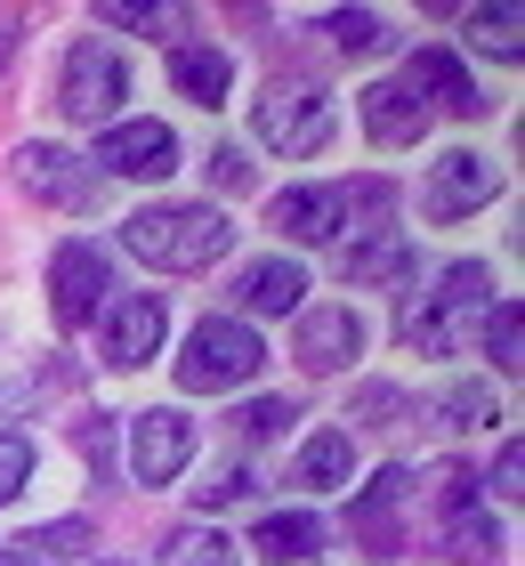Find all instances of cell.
I'll return each mask as SVG.
<instances>
[{
    "mask_svg": "<svg viewBox=\"0 0 525 566\" xmlns=\"http://www.w3.org/2000/svg\"><path fill=\"white\" fill-rule=\"evenodd\" d=\"M251 130H259V146H267V154H292V163H307V154L332 146V97L307 90V82H275L267 97H259Z\"/></svg>",
    "mask_w": 525,
    "mask_h": 566,
    "instance_id": "obj_5",
    "label": "cell"
},
{
    "mask_svg": "<svg viewBox=\"0 0 525 566\" xmlns=\"http://www.w3.org/2000/svg\"><path fill=\"white\" fill-rule=\"evenodd\" d=\"M283 421H292V405H283V397H259V405H243V437H275Z\"/></svg>",
    "mask_w": 525,
    "mask_h": 566,
    "instance_id": "obj_33",
    "label": "cell"
},
{
    "mask_svg": "<svg viewBox=\"0 0 525 566\" xmlns=\"http://www.w3.org/2000/svg\"><path fill=\"white\" fill-rule=\"evenodd\" d=\"M339 275L348 283H405L412 275V243L397 235V227H372V235H356L348 251H339Z\"/></svg>",
    "mask_w": 525,
    "mask_h": 566,
    "instance_id": "obj_18",
    "label": "cell"
},
{
    "mask_svg": "<svg viewBox=\"0 0 525 566\" xmlns=\"http://www.w3.org/2000/svg\"><path fill=\"white\" fill-rule=\"evenodd\" d=\"M405 494H412V470H380L372 485L356 494V510H348V534L372 558H397L405 551V534H397V510H405Z\"/></svg>",
    "mask_w": 525,
    "mask_h": 566,
    "instance_id": "obj_14",
    "label": "cell"
},
{
    "mask_svg": "<svg viewBox=\"0 0 525 566\" xmlns=\"http://www.w3.org/2000/svg\"><path fill=\"white\" fill-rule=\"evenodd\" d=\"M97 24H129V33H178V24H187V9H138V0H105L97 9Z\"/></svg>",
    "mask_w": 525,
    "mask_h": 566,
    "instance_id": "obj_28",
    "label": "cell"
},
{
    "mask_svg": "<svg viewBox=\"0 0 525 566\" xmlns=\"http://www.w3.org/2000/svg\"><path fill=\"white\" fill-rule=\"evenodd\" d=\"M122 90H129V73H122V57L114 49H97V41H82L65 57V82H57V106L73 114V122H105L122 106Z\"/></svg>",
    "mask_w": 525,
    "mask_h": 566,
    "instance_id": "obj_9",
    "label": "cell"
},
{
    "mask_svg": "<svg viewBox=\"0 0 525 566\" xmlns=\"http://www.w3.org/2000/svg\"><path fill=\"white\" fill-rule=\"evenodd\" d=\"M493 307H502V300H493V275L477 260H461V268H444L437 300L405 316V340L412 348H477V332H485Z\"/></svg>",
    "mask_w": 525,
    "mask_h": 566,
    "instance_id": "obj_3",
    "label": "cell"
},
{
    "mask_svg": "<svg viewBox=\"0 0 525 566\" xmlns=\"http://www.w3.org/2000/svg\"><path fill=\"white\" fill-rule=\"evenodd\" d=\"M477 348H493V365H502V373H517V365H525V324H517V307H510V300L485 316Z\"/></svg>",
    "mask_w": 525,
    "mask_h": 566,
    "instance_id": "obj_26",
    "label": "cell"
},
{
    "mask_svg": "<svg viewBox=\"0 0 525 566\" xmlns=\"http://www.w3.org/2000/svg\"><path fill=\"white\" fill-rule=\"evenodd\" d=\"M122 243L162 275H202L234 251V219L210 211V202H146V211L122 227Z\"/></svg>",
    "mask_w": 525,
    "mask_h": 566,
    "instance_id": "obj_1",
    "label": "cell"
},
{
    "mask_svg": "<svg viewBox=\"0 0 525 566\" xmlns=\"http://www.w3.org/2000/svg\"><path fill=\"white\" fill-rule=\"evenodd\" d=\"M251 543L267 551L275 566H300V558H315L324 526H315V510H275V518H259V534H251Z\"/></svg>",
    "mask_w": 525,
    "mask_h": 566,
    "instance_id": "obj_21",
    "label": "cell"
},
{
    "mask_svg": "<svg viewBox=\"0 0 525 566\" xmlns=\"http://www.w3.org/2000/svg\"><path fill=\"white\" fill-rule=\"evenodd\" d=\"M405 82H412L420 97H429L437 114H461V122H477V114L493 106V97H485V90L461 73V57H444V49H420V57L405 65Z\"/></svg>",
    "mask_w": 525,
    "mask_h": 566,
    "instance_id": "obj_16",
    "label": "cell"
},
{
    "mask_svg": "<svg viewBox=\"0 0 525 566\" xmlns=\"http://www.w3.org/2000/svg\"><path fill=\"white\" fill-rule=\"evenodd\" d=\"M502 195V163H485V154L453 146L444 163H429V187H420V211H429L437 227H453L469 211H485V202Z\"/></svg>",
    "mask_w": 525,
    "mask_h": 566,
    "instance_id": "obj_6",
    "label": "cell"
},
{
    "mask_svg": "<svg viewBox=\"0 0 525 566\" xmlns=\"http://www.w3.org/2000/svg\"><path fill=\"white\" fill-rule=\"evenodd\" d=\"M444 421H453V429H485L493 421V397L485 389H453V397H444Z\"/></svg>",
    "mask_w": 525,
    "mask_h": 566,
    "instance_id": "obj_30",
    "label": "cell"
},
{
    "mask_svg": "<svg viewBox=\"0 0 525 566\" xmlns=\"http://www.w3.org/2000/svg\"><path fill=\"white\" fill-rule=\"evenodd\" d=\"M429 122H437V106L405 82V73L364 90V130H372V146H420V138H429Z\"/></svg>",
    "mask_w": 525,
    "mask_h": 566,
    "instance_id": "obj_12",
    "label": "cell"
},
{
    "mask_svg": "<svg viewBox=\"0 0 525 566\" xmlns=\"http://www.w3.org/2000/svg\"><path fill=\"white\" fill-rule=\"evenodd\" d=\"M97 163L114 178H170L178 170V138L162 122H114V130L97 138Z\"/></svg>",
    "mask_w": 525,
    "mask_h": 566,
    "instance_id": "obj_13",
    "label": "cell"
},
{
    "mask_svg": "<svg viewBox=\"0 0 525 566\" xmlns=\"http://www.w3.org/2000/svg\"><path fill=\"white\" fill-rule=\"evenodd\" d=\"M364 356V316L356 307H307L300 316V365L307 373H339Z\"/></svg>",
    "mask_w": 525,
    "mask_h": 566,
    "instance_id": "obj_15",
    "label": "cell"
},
{
    "mask_svg": "<svg viewBox=\"0 0 525 566\" xmlns=\"http://www.w3.org/2000/svg\"><path fill=\"white\" fill-rule=\"evenodd\" d=\"M348 470H356V437L348 429H315L300 446V461H292V485H348Z\"/></svg>",
    "mask_w": 525,
    "mask_h": 566,
    "instance_id": "obj_20",
    "label": "cell"
},
{
    "mask_svg": "<svg viewBox=\"0 0 525 566\" xmlns=\"http://www.w3.org/2000/svg\"><path fill=\"white\" fill-rule=\"evenodd\" d=\"M444 551H453V558H493V551H502V526L469 502V510H453V518H444Z\"/></svg>",
    "mask_w": 525,
    "mask_h": 566,
    "instance_id": "obj_24",
    "label": "cell"
},
{
    "mask_svg": "<svg viewBox=\"0 0 525 566\" xmlns=\"http://www.w3.org/2000/svg\"><path fill=\"white\" fill-rule=\"evenodd\" d=\"M170 82H178V97H195V106H227L234 57L227 49H202V41H178L170 49Z\"/></svg>",
    "mask_w": 525,
    "mask_h": 566,
    "instance_id": "obj_19",
    "label": "cell"
},
{
    "mask_svg": "<svg viewBox=\"0 0 525 566\" xmlns=\"http://www.w3.org/2000/svg\"><path fill=\"white\" fill-rule=\"evenodd\" d=\"M9 49H17V24H9V17H0V65H9Z\"/></svg>",
    "mask_w": 525,
    "mask_h": 566,
    "instance_id": "obj_36",
    "label": "cell"
},
{
    "mask_svg": "<svg viewBox=\"0 0 525 566\" xmlns=\"http://www.w3.org/2000/svg\"><path fill=\"white\" fill-rule=\"evenodd\" d=\"M469 49L517 65V57H525V9H469Z\"/></svg>",
    "mask_w": 525,
    "mask_h": 566,
    "instance_id": "obj_22",
    "label": "cell"
},
{
    "mask_svg": "<svg viewBox=\"0 0 525 566\" xmlns=\"http://www.w3.org/2000/svg\"><path fill=\"white\" fill-rule=\"evenodd\" d=\"M17 551H24V558H41V566H49V558H73V551H90V526H82V518L33 526V534H24V543H17Z\"/></svg>",
    "mask_w": 525,
    "mask_h": 566,
    "instance_id": "obj_27",
    "label": "cell"
},
{
    "mask_svg": "<svg viewBox=\"0 0 525 566\" xmlns=\"http://www.w3.org/2000/svg\"><path fill=\"white\" fill-rule=\"evenodd\" d=\"M332 41L348 49V57H372V49H388V17L380 9H339L332 17Z\"/></svg>",
    "mask_w": 525,
    "mask_h": 566,
    "instance_id": "obj_25",
    "label": "cell"
},
{
    "mask_svg": "<svg viewBox=\"0 0 525 566\" xmlns=\"http://www.w3.org/2000/svg\"><path fill=\"white\" fill-rule=\"evenodd\" d=\"M234 300H243L251 316H292L307 300V275H300V260H251L234 275Z\"/></svg>",
    "mask_w": 525,
    "mask_h": 566,
    "instance_id": "obj_17",
    "label": "cell"
},
{
    "mask_svg": "<svg viewBox=\"0 0 525 566\" xmlns=\"http://www.w3.org/2000/svg\"><path fill=\"white\" fill-rule=\"evenodd\" d=\"M243 494H251V470H243V461H219V470H210V485H202L210 510H219V502H243Z\"/></svg>",
    "mask_w": 525,
    "mask_h": 566,
    "instance_id": "obj_32",
    "label": "cell"
},
{
    "mask_svg": "<svg viewBox=\"0 0 525 566\" xmlns=\"http://www.w3.org/2000/svg\"><path fill=\"white\" fill-rule=\"evenodd\" d=\"M187 461H195V421L187 413L154 405V413L129 421V478H138V485H170Z\"/></svg>",
    "mask_w": 525,
    "mask_h": 566,
    "instance_id": "obj_8",
    "label": "cell"
},
{
    "mask_svg": "<svg viewBox=\"0 0 525 566\" xmlns=\"http://www.w3.org/2000/svg\"><path fill=\"white\" fill-rule=\"evenodd\" d=\"M300 566H324V558H300Z\"/></svg>",
    "mask_w": 525,
    "mask_h": 566,
    "instance_id": "obj_38",
    "label": "cell"
},
{
    "mask_svg": "<svg viewBox=\"0 0 525 566\" xmlns=\"http://www.w3.org/2000/svg\"><path fill=\"white\" fill-rule=\"evenodd\" d=\"M259 365H267V340H259L243 316H202L187 332V348H178V389L187 397H227V389H243V380H259Z\"/></svg>",
    "mask_w": 525,
    "mask_h": 566,
    "instance_id": "obj_2",
    "label": "cell"
},
{
    "mask_svg": "<svg viewBox=\"0 0 525 566\" xmlns=\"http://www.w3.org/2000/svg\"><path fill=\"white\" fill-rule=\"evenodd\" d=\"M24 478H33V437H24V429H0V502H17Z\"/></svg>",
    "mask_w": 525,
    "mask_h": 566,
    "instance_id": "obj_29",
    "label": "cell"
},
{
    "mask_svg": "<svg viewBox=\"0 0 525 566\" xmlns=\"http://www.w3.org/2000/svg\"><path fill=\"white\" fill-rule=\"evenodd\" d=\"M517 478H525V453H517V446H502V453H493V494H502V502H517V494H525Z\"/></svg>",
    "mask_w": 525,
    "mask_h": 566,
    "instance_id": "obj_34",
    "label": "cell"
},
{
    "mask_svg": "<svg viewBox=\"0 0 525 566\" xmlns=\"http://www.w3.org/2000/svg\"><path fill=\"white\" fill-rule=\"evenodd\" d=\"M82 453H90V461H97V470H105V453H114V421H105V413H97V421L82 429Z\"/></svg>",
    "mask_w": 525,
    "mask_h": 566,
    "instance_id": "obj_35",
    "label": "cell"
},
{
    "mask_svg": "<svg viewBox=\"0 0 525 566\" xmlns=\"http://www.w3.org/2000/svg\"><path fill=\"white\" fill-rule=\"evenodd\" d=\"M162 332H170L162 292H129V300L105 307V356H114V365H146V356H162Z\"/></svg>",
    "mask_w": 525,
    "mask_h": 566,
    "instance_id": "obj_11",
    "label": "cell"
},
{
    "mask_svg": "<svg viewBox=\"0 0 525 566\" xmlns=\"http://www.w3.org/2000/svg\"><path fill=\"white\" fill-rule=\"evenodd\" d=\"M162 566H243V543L234 534H210V526H187L162 543Z\"/></svg>",
    "mask_w": 525,
    "mask_h": 566,
    "instance_id": "obj_23",
    "label": "cell"
},
{
    "mask_svg": "<svg viewBox=\"0 0 525 566\" xmlns=\"http://www.w3.org/2000/svg\"><path fill=\"white\" fill-rule=\"evenodd\" d=\"M49 292H57V324L82 332L97 307H105V292H114V268H105V251H97V243H65L57 260H49Z\"/></svg>",
    "mask_w": 525,
    "mask_h": 566,
    "instance_id": "obj_10",
    "label": "cell"
},
{
    "mask_svg": "<svg viewBox=\"0 0 525 566\" xmlns=\"http://www.w3.org/2000/svg\"><path fill=\"white\" fill-rule=\"evenodd\" d=\"M372 211H388L380 178H364V187H292V195L267 202V227L292 235V243H339V227H356Z\"/></svg>",
    "mask_w": 525,
    "mask_h": 566,
    "instance_id": "obj_4",
    "label": "cell"
},
{
    "mask_svg": "<svg viewBox=\"0 0 525 566\" xmlns=\"http://www.w3.org/2000/svg\"><path fill=\"white\" fill-rule=\"evenodd\" d=\"M17 187L41 195V202H57V211H90V202H97V170L73 146L33 138V146H17Z\"/></svg>",
    "mask_w": 525,
    "mask_h": 566,
    "instance_id": "obj_7",
    "label": "cell"
},
{
    "mask_svg": "<svg viewBox=\"0 0 525 566\" xmlns=\"http://www.w3.org/2000/svg\"><path fill=\"white\" fill-rule=\"evenodd\" d=\"M210 187H219V195H243V187H251L243 146H219V154H210Z\"/></svg>",
    "mask_w": 525,
    "mask_h": 566,
    "instance_id": "obj_31",
    "label": "cell"
},
{
    "mask_svg": "<svg viewBox=\"0 0 525 566\" xmlns=\"http://www.w3.org/2000/svg\"><path fill=\"white\" fill-rule=\"evenodd\" d=\"M0 566H41V558H24V551H17V543H9V551H0Z\"/></svg>",
    "mask_w": 525,
    "mask_h": 566,
    "instance_id": "obj_37",
    "label": "cell"
}]
</instances>
